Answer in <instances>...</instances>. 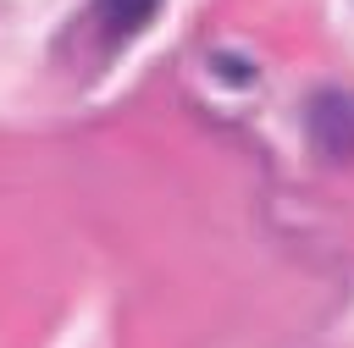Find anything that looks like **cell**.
I'll return each instance as SVG.
<instances>
[{"instance_id": "cell-3", "label": "cell", "mask_w": 354, "mask_h": 348, "mask_svg": "<svg viewBox=\"0 0 354 348\" xmlns=\"http://www.w3.org/2000/svg\"><path fill=\"white\" fill-rule=\"evenodd\" d=\"M216 72H221V77H232V83H249V66H243V61H232V55H216Z\"/></svg>"}, {"instance_id": "cell-2", "label": "cell", "mask_w": 354, "mask_h": 348, "mask_svg": "<svg viewBox=\"0 0 354 348\" xmlns=\"http://www.w3.org/2000/svg\"><path fill=\"white\" fill-rule=\"evenodd\" d=\"M160 6H166V0H94V22H100V33H105L111 44H122V39L144 33Z\"/></svg>"}, {"instance_id": "cell-1", "label": "cell", "mask_w": 354, "mask_h": 348, "mask_svg": "<svg viewBox=\"0 0 354 348\" xmlns=\"http://www.w3.org/2000/svg\"><path fill=\"white\" fill-rule=\"evenodd\" d=\"M304 127H310V144L326 155V160H354V99L337 94V88H321L310 105H304Z\"/></svg>"}]
</instances>
